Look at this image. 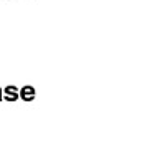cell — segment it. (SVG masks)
Masks as SVG:
<instances>
[{
	"label": "cell",
	"instance_id": "6da1fadb",
	"mask_svg": "<svg viewBox=\"0 0 159 154\" xmlns=\"http://www.w3.org/2000/svg\"><path fill=\"white\" fill-rule=\"evenodd\" d=\"M20 98V89L15 86V84H8L5 89H2V99H7V101H17Z\"/></svg>",
	"mask_w": 159,
	"mask_h": 154
},
{
	"label": "cell",
	"instance_id": "7a4b0ae2",
	"mask_svg": "<svg viewBox=\"0 0 159 154\" xmlns=\"http://www.w3.org/2000/svg\"><path fill=\"white\" fill-rule=\"evenodd\" d=\"M35 88L30 86V84H27V86H23L22 89H20V98L25 99V101H32V99H35Z\"/></svg>",
	"mask_w": 159,
	"mask_h": 154
},
{
	"label": "cell",
	"instance_id": "3957f363",
	"mask_svg": "<svg viewBox=\"0 0 159 154\" xmlns=\"http://www.w3.org/2000/svg\"><path fill=\"white\" fill-rule=\"evenodd\" d=\"M0 99H2V89H0Z\"/></svg>",
	"mask_w": 159,
	"mask_h": 154
}]
</instances>
